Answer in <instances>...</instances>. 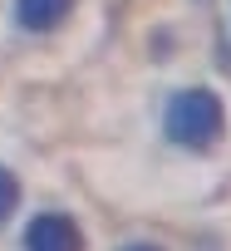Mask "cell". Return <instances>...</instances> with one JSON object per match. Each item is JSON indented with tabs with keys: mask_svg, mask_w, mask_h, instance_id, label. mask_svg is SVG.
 <instances>
[{
	"mask_svg": "<svg viewBox=\"0 0 231 251\" xmlns=\"http://www.w3.org/2000/svg\"><path fill=\"white\" fill-rule=\"evenodd\" d=\"M162 128H167V138H172L177 148H192V153L211 148V143L221 138V128H226V108H221L216 89L197 84V89H182V94H172Z\"/></svg>",
	"mask_w": 231,
	"mask_h": 251,
	"instance_id": "1",
	"label": "cell"
},
{
	"mask_svg": "<svg viewBox=\"0 0 231 251\" xmlns=\"http://www.w3.org/2000/svg\"><path fill=\"white\" fill-rule=\"evenodd\" d=\"M25 251H84V231L64 212H40L25 226Z\"/></svg>",
	"mask_w": 231,
	"mask_h": 251,
	"instance_id": "2",
	"label": "cell"
},
{
	"mask_svg": "<svg viewBox=\"0 0 231 251\" xmlns=\"http://www.w3.org/2000/svg\"><path fill=\"white\" fill-rule=\"evenodd\" d=\"M74 10V0H15V20L25 30H54Z\"/></svg>",
	"mask_w": 231,
	"mask_h": 251,
	"instance_id": "3",
	"label": "cell"
},
{
	"mask_svg": "<svg viewBox=\"0 0 231 251\" xmlns=\"http://www.w3.org/2000/svg\"><path fill=\"white\" fill-rule=\"evenodd\" d=\"M15 207H20V182H15L10 168H0V226L15 217Z\"/></svg>",
	"mask_w": 231,
	"mask_h": 251,
	"instance_id": "4",
	"label": "cell"
},
{
	"mask_svg": "<svg viewBox=\"0 0 231 251\" xmlns=\"http://www.w3.org/2000/svg\"><path fill=\"white\" fill-rule=\"evenodd\" d=\"M123 251H162V246H153V241H133V246H123Z\"/></svg>",
	"mask_w": 231,
	"mask_h": 251,
	"instance_id": "5",
	"label": "cell"
}]
</instances>
